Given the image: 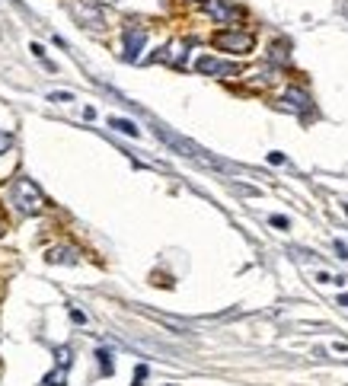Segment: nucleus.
<instances>
[{"instance_id":"f257e3e1","label":"nucleus","mask_w":348,"mask_h":386,"mask_svg":"<svg viewBox=\"0 0 348 386\" xmlns=\"http://www.w3.org/2000/svg\"><path fill=\"white\" fill-rule=\"evenodd\" d=\"M10 198H13V205L20 207L22 214H39V211L45 207L42 188H39L32 179H16L13 188H10Z\"/></svg>"},{"instance_id":"f03ea898","label":"nucleus","mask_w":348,"mask_h":386,"mask_svg":"<svg viewBox=\"0 0 348 386\" xmlns=\"http://www.w3.org/2000/svg\"><path fill=\"white\" fill-rule=\"evenodd\" d=\"M211 42H214V48L227 51V55H249L256 48V36L253 32H243V29H224Z\"/></svg>"},{"instance_id":"7ed1b4c3","label":"nucleus","mask_w":348,"mask_h":386,"mask_svg":"<svg viewBox=\"0 0 348 386\" xmlns=\"http://www.w3.org/2000/svg\"><path fill=\"white\" fill-rule=\"evenodd\" d=\"M71 364H74L71 348H67V345H61V348L55 351V371L45 377L42 386H67V373H71Z\"/></svg>"},{"instance_id":"20e7f679","label":"nucleus","mask_w":348,"mask_h":386,"mask_svg":"<svg viewBox=\"0 0 348 386\" xmlns=\"http://www.w3.org/2000/svg\"><path fill=\"white\" fill-rule=\"evenodd\" d=\"M67 7H71L74 20H80L83 26H90V29H99L102 26V13H99V7H96L93 0H71Z\"/></svg>"},{"instance_id":"39448f33","label":"nucleus","mask_w":348,"mask_h":386,"mask_svg":"<svg viewBox=\"0 0 348 386\" xmlns=\"http://www.w3.org/2000/svg\"><path fill=\"white\" fill-rule=\"evenodd\" d=\"M195 71H202V74H214V77H237L239 74V67L237 64H230V61H218V57H198L195 61Z\"/></svg>"},{"instance_id":"423d86ee","label":"nucleus","mask_w":348,"mask_h":386,"mask_svg":"<svg viewBox=\"0 0 348 386\" xmlns=\"http://www.w3.org/2000/svg\"><path fill=\"white\" fill-rule=\"evenodd\" d=\"M144 29H138V26H131L128 32H125V57H128V61H134V57H138V51L144 48Z\"/></svg>"},{"instance_id":"0eeeda50","label":"nucleus","mask_w":348,"mask_h":386,"mask_svg":"<svg viewBox=\"0 0 348 386\" xmlns=\"http://www.w3.org/2000/svg\"><path fill=\"white\" fill-rule=\"evenodd\" d=\"M204 10H208V13L214 16L218 22H233L239 16V10L230 7V4H224V0H208V4H204Z\"/></svg>"},{"instance_id":"6e6552de","label":"nucleus","mask_w":348,"mask_h":386,"mask_svg":"<svg viewBox=\"0 0 348 386\" xmlns=\"http://www.w3.org/2000/svg\"><path fill=\"white\" fill-rule=\"evenodd\" d=\"M48 262H58V265H77V252L74 249H64V246H58V249L48 252Z\"/></svg>"},{"instance_id":"1a4fd4ad","label":"nucleus","mask_w":348,"mask_h":386,"mask_svg":"<svg viewBox=\"0 0 348 386\" xmlns=\"http://www.w3.org/2000/svg\"><path fill=\"white\" fill-rule=\"evenodd\" d=\"M109 125H112L116 131H122V135H131V137H138V135H141L138 125L128 122V118H109Z\"/></svg>"},{"instance_id":"9d476101","label":"nucleus","mask_w":348,"mask_h":386,"mask_svg":"<svg viewBox=\"0 0 348 386\" xmlns=\"http://www.w3.org/2000/svg\"><path fill=\"white\" fill-rule=\"evenodd\" d=\"M96 358H99V367H102V373H112V371H116V364H112V354H109V351H96Z\"/></svg>"},{"instance_id":"9b49d317","label":"nucleus","mask_w":348,"mask_h":386,"mask_svg":"<svg viewBox=\"0 0 348 386\" xmlns=\"http://www.w3.org/2000/svg\"><path fill=\"white\" fill-rule=\"evenodd\" d=\"M284 102L294 106V109H307V102H310V99H307L304 93H288V96H284Z\"/></svg>"},{"instance_id":"f8f14e48","label":"nucleus","mask_w":348,"mask_h":386,"mask_svg":"<svg viewBox=\"0 0 348 386\" xmlns=\"http://www.w3.org/2000/svg\"><path fill=\"white\" fill-rule=\"evenodd\" d=\"M10 144H13V135L0 128V153H7V151H10Z\"/></svg>"},{"instance_id":"ddd939ff","label":"nucleus","mask_w":348,"mask_h":386,"mask_svg":"<svg viewBox=\"0 0 348 386\" xmlns=\"http://www.w3.org/2000/svg\"><path fill=\"white\" fill-rule=\"evenodd\" d=\"M144 377H147V367H138V373H134V383H131V386H144Z\"/></svg>"},{"instance_id":"4468645a","label":"nucleus","mask_w":348,"mask_h":386,"mask_svg":"<svg viewBox=\"0 0 348 386\" xmlns=\"http://www.w3.org/2000/svg\"><path fill=\"white\" fill-rule=\"evenodd\" d=\"M48 99H51V102H71L74 96H71V93H51Z\"/></svg>"},{"instance_id":"2eb2a0df","label":"nucleus","mask_w":348,"mask_h":386,"mask_svg":"<svg viewBox=\"0 0 348 386\" xmlns=\"http://www.w3.org/2000/svg\"><path fill=\"white\" fill-rule=\"evenodd\" d=\"M71 319L83 326V322H87V313H83V310H71Z\"/></svg>"},{"instance_id":"dca6fc26","label":"nucleus","mask_w":348,"mask_h":386,"mask_svg":"<svg viewBox=\"0 0 348 386\" xmlns=\"http://www.w3.org/2000/svg\"><path fill=\"white\" fill-rule=\"evenodd\" d=\"M272 223H275L278 230H288V221H284V217H272Z\"/></svg>"},{"instance_id":"f3484780","label":"nucleus","mask_w":348,"mask_h":386,"mask_svg":"<svg viewBox=\"0 0 348 386\" xmlns=\"http://www.w3.org/2000/svg\"><path fill=\"white\" fill-rule=\"evenodd\" d=\"M339 303H342V307L348 310V294H345V297H339Z\"/></svg>"},{"instance_id":"a211bd4d","label":"nucleus","mask_w":348,"mask_h":386,"mask_svg":"<svg viewBox=\"0 0 348 386\" xmlns=\"http://www.w3.org/2000/svg\"><path fill=\"white\" fill-rule=\"evenodd\" d=\"M0 233H4V214H0Z\"/></svg>"}]
</instances>
